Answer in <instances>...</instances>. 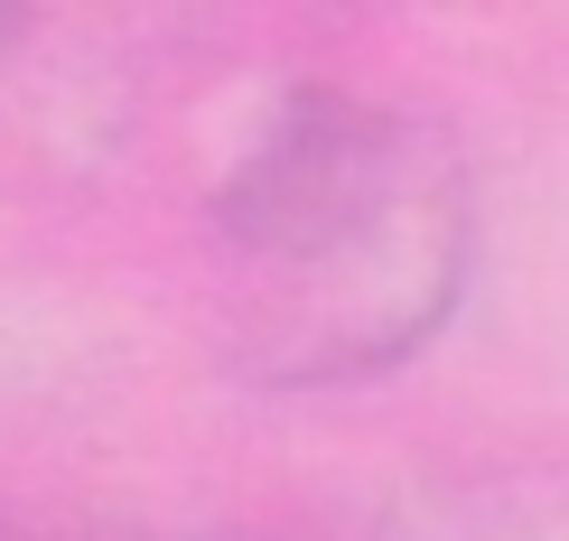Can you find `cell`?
I'll return each mask as SVG.
<instances>
[{
	"instance_id": "6da1fadb",
	"label": "cell",
	"mask_w": 569,
	"mask_h": 541,
	"mask_svg": "<svg viewBox=\"0 0 569 541\" xmlns=\"http://www.w3.org/2000/svg\"><path fill=\"white\" fill-rule=\"evenodd\" d=\"M0 38H10V10H0Z\"/></svg>"
}]
</instances>
